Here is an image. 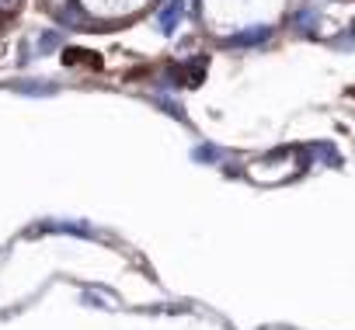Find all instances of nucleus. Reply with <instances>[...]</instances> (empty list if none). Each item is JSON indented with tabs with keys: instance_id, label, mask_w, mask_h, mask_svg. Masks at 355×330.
Listing matches in <instances>:
<instances>
[{
	"instance_id": "f257e3e1",
	"label": "nucleus",
	"mask_w": 355,
	"mask_h": 330,
	"mask_svg": "<svg viewBox=\"0 0 355 330\" xmlns=\"http://www.w3.org/2000/svg\"><path fill=\"white\" fill-rule=\"evenodd\" d=\"M63 63H70V66H101V59L94 56V53H84V49H70L67 56H63Z\"/></svg>"
}]
</instances>
